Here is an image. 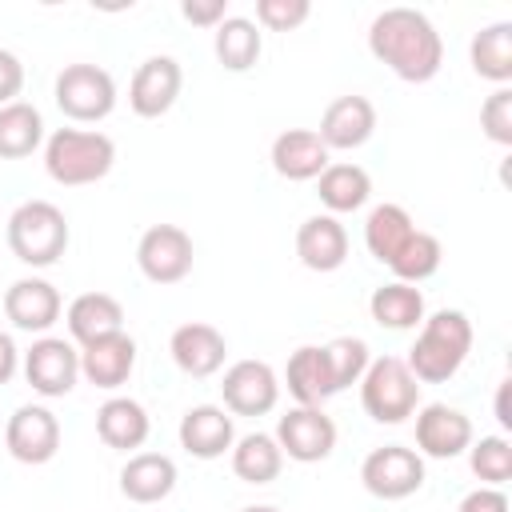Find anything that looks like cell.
<instances>
[{
    "instance_id": "30bf717a",
    "label": "cell",
    "mask_w": 512,
    "mask_h": 512,
    "mask_svg": "<svg viewBox=\"0 0 512 512\" xmlns=\"http://www.w3.org/2000/svg\"><path fill=\"white\" fill-rule=\"evenodd\" d=\"M24 380L48 400L68 396L80 380V348H72V340L64 336H40L24 352Z\"/></svg>"
},
{
    "instance_id": "7a4b0ae2",
    "label": "cell",
    "mask_w": 512,
    "mask_h": 512,
    "mask_svg": "<svg viewBox=\"0 0 512 512\" xmlns=\"http://www.w3.org/2000/svg\"><path fill=\"white\" fill-rule=\"evenodd\" d=\"M472 352V320L460 308H440L424 316L416 344L408 348L404 364L420 384H444L460 372Z\"/></svg>"
},
{
    "instance_id": "5bb4252c",
    "label": "cell",
    "mask_w": 512,
    "mask_h": 512,
    "mask_svg": "<svg viewBox=\"0 0 512 512\" xmlns=\"http://www.w3.org/2000/svg\"><path fill=\"white\" fill-rule=\"evenodd\" d=\"M372 132H376V108H372L368 96H356V92L336 96L324 108L320 128H316V136L324 140L328 152H352V148L368 144Z\"/></svg>"
},
{
    "instance_id": "d6a6232c",
    "label": "cell",
    "mask_w": 512,
    "mask_h": 512,
    "mask_svg": "<svg viewBox=\"0 0 512 512\" xmlns=\"http://www.w3.org/2000/svg\"><path fill=\"white\" fill-rule=\"evenodd\" d=\"M440 260H444V248H440V240L432 236V232H412L408 236V244L396 252V260L388 264L392 272H396V280H404V284H424L428 276H436L440 272Z\"/></svg>"
},
{
    "instance_id": "d590c367",
    "label": "cell",
    "mask_w": 512,
    "mask_h": 512,
    "mask_svg": "<svg viewBox=\"0 0 512 512\" xmlns=\"http://www.w3.org/2000/svg\"><path fill=\"white\" fill-rule=\"evenodd\" d=\"M480 128L492 144H500V148L512 144V88H496L480 104Z\"/></svg>"
},
{
    "instance_id": "83f0119b",
    "label": "cell",
    "mask_w": 512,
    "mask_h": 512,
    "mask_svg": "<svg viewBox=\"0 0 512 512\" xmlns=\"http://www.w3.org/2000/svg\"><path fill=\"white\" fill-rule=\"evenodd\" d=\"M368 312L380 328H392V332H412L416 324H424V292L416 284H404V280H392V284H380L372 296H368Z\"/></svg>"
},
{
    "instance_id": "ab89813d",
    "label": "cell",
    "mask_w": 512,
    "mask_h": 512,
    "mask_svg": "<svg viewBox=\"0 0 512 512\" xmlns=\"http://www.w3.org/2000/svg\"><path fill=\"white\" fill-rule=\"evenodd\" d=\"M456 512H508V496H504L500 488L480 484V488H472V492L460 500Z\"/></svg>"
},
{
    "instance_id": "f546056e",
    "label": "cell",
    "mask_w": 512,
    "mask_h": 512,
    "mask_svg": "<svg viewBox=\"0 0 512 512\" xmlns=\"http://www.w3.org/2000/svg\"><path fill=\"white\" fill-rule=\"evenodd\" d=\"M212 52H216L220 68H228V72H248V68L260 60V52H264V36H260V28H256L252 20L228 16L224 24L212 28Z\"/></svg>"
},
{
    "instance_id": "f1b7e54d",
    "label": "cell",
    "mask_w": 512,
    "mask_h": 512,
    "mask_svg": "<svg viewBox=\"0 0 512 512\" xmlns=\"http://www.w3.org/2000/svg\"><path fill=\"white\" fill-rule=\"evenodd\" d=\"M44 144V116L28 100L0 108V160H24Z\"/></svg>"
},
{
    "instance_id": "484cf974",
    "label": "cell",
    "mask_w": 512,
    "mask_h": 512,
    "mask_svg": "<svg viewBox=\"0 0 512 512\" xmlns=\"http://www.w3.org/2000/svg\"><path fill=\"white\" fill-rule=\"evenodd\" d=\"M468 60H472V72L480 80L508 88V80H512V24L508 20L484 24L468 44Z\"/></svg>"
},
{
    "instance_id": "e575fe53",
    "label": "cell",
    "mask_w": 512,
    "mask_h": 512,
    "mask_svg": "<svg viewBox=\"0 0 512 512\" xmlns=\"http://www.w3.org/2000/svg\"><path fill=\"white\" fill-rule=\"evenodd\" d=\"M468 464L488 488H500L512 480V444L504 436H480L468 444Z\"/></svg>"
},
{
    "instance_id": "6da1fadb",
    "label": "cell",
    "mask_w": 512,
    "mask_h": 512,
    "mask_svg": "<svg viewBox=\"0 0 512 512\" xmlns=\"http://www.w3.org/2000/svg\"><path fill=\"white\" fill-rule=\"evenodd\" d=\"M368 52L388 64L404 84H428L444 64L436 24L416 8H384L368 24Z\"/></svg>"
},
{
    "instance_id": "9c48e42d",
    "label": "cell",
    "mask_w": 512,
    "mask_h": 512,
    "mask_svg": "<svg viewBox=\"0 0 512 512\" xmlns=\"http://www.w3.org/2000/svg\"><path fill=\"white\" fill-rule=\"evenodd\" d=\"M196 248L180 224H152L136 244V264L152 284H180L192 272Z\"/></svg>"
},
{
    "instance_id": "9a60e30c",
    "label": "cell",
    "mask_w": 512,
    "mask_h": 512,
    "mask_svg": "<svg viewBox=\"0 0 512 512\" xmlns=\"http://www.w3.org/2000/svg\"><path fill=\"white\" fill-rule=\"evenodd\" d=\"M168 352H172V364L192 376V380H208L224 368V356H228V340L220 328L204 324V320H192V324H180L168 340Z\"/></svg>"
},
{
    "instance_id": "1f68e13d",
    "label": "cell",
    "mask_w": 512,
    "mask_h": 512,
    "mask_svg": "<svg viewBox=\"0 0 512 512\" xmlns=\"http://www.w3.org/2000/svg\"><path fill=\"white\" fill-rule=\"evenodd\" d=\"M284 468V452L272 432H248L232 444V472L244 484H272Z\"/></svg>"
},
{
    "instance_id": "d4e9b609",
    "label": "cell",
    "mask_w": 512,
    "mask_h": 512,
    "mask_svg": "<svg viewBox=\"0 0 512 512\" xmlns=\"http://www.w3.org/2000/svg\"><path fill=\"white\" fill-rule=\"evenodd\" d=\"M284 384H288V392L296 396V404H312V408H320L328 396H336L324 344H300V348L288 356Z\"/></svg>"
},
{
    "instance_id": "4316f807",
    "label": "cell",
    "mask_w": 512,
    "mask_h": 512,
    "mask_svg": "<svg viewBox=\"0 0 512 512\" xmlns=\"http://www.w3.org/2000/svg\"><path fill=\"white\" fill-rule=\"evenodd\" d=\"M316 196H320V204L328 208V216L356 212V208H364L368 196H372V176H368L360 164H328V168L316 176Z\"/></svg>"
},
{
    "instance_id": "44dd1931",
    "label": "cell",
    "mask_w": 512,
    "mask_h": 512,
    "mask_svg": "<svg viewBox=\"0 0 512 512\" xmlns=\"http://www.w3.org/2000/svg\"><path fill=\"white\" fill-rule=\"evenodd\" d=\"M296 256L312 272H336V268H344V260H348V228L336 216H328V212L308 216L296 228Z\"/></svg>"
},
{
    "instance_id": "b9f144b4",
    "label": "cell",
    "mask_w": 512,
    "mask_h": 512,
    "mask_svg": "<svg viewBox=\"0 0 512 512\" xmlns=\"http://www.w3.org/2000/svg\"><path fill=\"white\" fill-rule=\"evenodd\" d=\"M508 392H512V380H500V388H496V420H500V428H512V408H508Z\"/></svg>"
},
{
    "instance_id": "4fadbf2b",
    "label": "cell",
    "mask_w": 512,
    "mask_h": 512,
    "mask_svg": "<svg viewBox=\"0 0 512 512\" xmlns=\"http://www.w3.org/2000/svg\"><path fill=\"white\" fill-rule=\"evenodd\" d=\"M184 88V72L172 56H148L136 72H132V84H128V108L144 120H156L164 116L176 96Z\"/></svg>"
},
{
    "instance_id": "3957f363",
    "label": "cell",
    "mask_w": 512,
    "mask_h": 512,
    "mask_svg": "<svg viewBox=\"0 0 512 512\" xmlns=\"http://www.w3.org/2000/svg\"><path fill=\"white\" fill-rule=\"evenodd\" d=\"M116 144L96 128H56L44 140V172L64 188L96 184L112 172Z\"/></svg>"
},
{
    "instance_id": "836d02e7",
    "label": "cell",
    "mask_w": 512,
    "mask_h": 512,
    "mask_svg": "<svg viewBox=\"0 0 512 512\" xmlns=\"http://www.w3.org/2000/svg\"><path fill=\"white\" fill-rule=\"evenodd\" d=\"M324 356H328V372H332V388L344 392L352 384H360V376L368 372L372 364V352L360 336H336L324 344Z\"/></svg>"
},
{
    "instance_id": "52a82bcc",
    "label": "cell",
    "mask_w": 512,
    "mask_h": 512,
    "mask_svg": "<svg viewBox=\"0 0 512 512\" xmlns=\"http://www.w3.org/2000/svg\"><path fill=\"white\" fill-rule=\"evenodd\" d=\"M360 480L376 500H408L424 488V456L404 444L372 448L360 464Z\"/></svg>"
},
{
    "instance_id": "f35d334b",
    "label": "cell",
    "mask_w": 512,
    "mask_h": 512,
    "mask_svg": "<svg viewBox=\"0 0 512 512\" xmlns=\"http://www.w3.org/2000/svg\"><path fill=\"white\" fill-rule=\"evenodd\" d=\"M20 88H24V64L16 52L0 48V108L12 104L20 96Z\"/></svg>"
},
{
    "instance_id": "5b68a950",
    "label": "cell",
    "mask_w": 512,
    "mask_h": 512,
    "mask_svg": "<svg viewBox=\"0 0 512 512\" xmlns=\"http://www.w3.org/2000/svg\"><path fill=\"white\" fill-rule=\"evenodd\" d=\"M360 404L376 424H404L420 408V380L408 372L404 356H380L360 376Z\"/></svg>"
},
{
    "instance_id": "ac0fdd59",
    "label": "cell",
    "mask_w": 512,
    "mask_h": 512,
    "mask_svg": "<svg viewBox=\"0 0 512 512\" xmlns=\"http://www.w3.org/2000/svg\"><path fill=\"white\" fill-rule=\"evenodd\" d=\"M180 448L196 460H220L236 444V424L232 412L220 404H196L180 416Z\"/></svg>"
},
{
    "instance_id": "7c38bea8",
    "label": "cell",
    "mask_w": 512,
    "mask_h": 512,
    "mask_svg": "<svg viewBox=\"0 0 512 512\" xmlns=\"http://www.w3.org/2000/svg\"><path fill=\"white\" fill-rule=\"evenodd\" d=\"M4 444L20 464H48L60 452V420L44 404H20L8 416Z\"/></svg>"
},
{
    "instance_id": "cb8c5ba5",
    "label": "cell",
    "mask_w": 512,
    "mask_h": 512,
    "mask_svg": "<svg viewBox=\"0 0 512 512\" xmlns=\"http://www.w3.org/2000/svg\"><path fill=\"white\" fill-rule=\"evenodd\" d=\"M64 320H68V332H72V340L80 348L92 344V340H104V336L124 332V308L108 292H84V296H76L68 304Z\"/></svg>"
},
{
    "instance_id": "7402d4cb",
    "label": "cell",
    "mask_w": 512,
    "mask_h": 512,
    "mask_svg": "<svg viewBox=\"0 0 512 512\" xmlns=\"http://www.w3.org/2000/svg\"><path fill=\"white\" fill-rule=\"evenodd\" d=\"M176 488V464L164 452H132L120 468V492L132 504H160Z\"/></svg>"
},
{
    "instance_id": "2e32d148",
    "label": "cell",
    "mask_w": 512,
    "mask_h": 512,
    "mask_svg": "<svg viewBox=\"0 0 512 512\" xmlns=\"http://www.w3.org/2000/svg\"><path fill=\"white\" fill-rule=\"evenodd\" d=\"M472 444V420L452 404H424L416 408V448L432 460H452L468 452Z\"/></svg>"
},
{
    "instance_id": "603a6c76",
    "label": "cell",
    "mask_w": 512,
    "mask_h": 512,
    "mask_svg": "<svg viewBox=\"0 0 512 512\" xmlns=\"http://www.w3.org/2000/svg\"><path fill=\"white\" fill-rule=\"evenodd\" d=\"M148 432H152V420H148L144 404L132 396H112L96 408V436L116 452L140 448L148 440Z\"/></svg>"
},
{
    "instance_id": "277c9868",
    "label": "cell",
    "mask_w": 512,
    "mask_h": 512,
    "mask_svg": "<svg viewBox=\"0 0 512 512\" xmlns=\"http://www.w3.org/2000/svg\"><path fill=\"white\" fill-rule=\"evenodd\" d=\"M8 248L28 268H52L68 248V220L52 200H24L8 216Z\"/></svg>"
},
{
    "instance_id": "7bdbcfd3",
    "label": "cell",
    "mask_w": 512,
    "mask_h": 512,
    "mask_svg": "<svg viewBox=\"0 0 512 512\" xmlns=\"http://www.w3.org/2000/svg\"><path fill=\"white\" fill-rule=\"evenodd\" d=\"M240 512H280V508H272V504H248V508H240Z\"/></svg>"
},
{
    "instance_id": "4dcf8cb0",
    "label": "cell",
    "mask_w": 512,
    "mask_h": 512,
    "mask_svg": "<svg viewBox=\"0 0 512 512\" xmlns=\"http://www.w3.org/2000/svg\"><path fill=\"white\" fill-rule=\"evenodd\" d=\"M412 232H416V224H412L408 208H400V204H376L368 212V220H364V248L372 252V260L392 264L396 252L408 244Z\"/></svg>"
},
{
    "instance_id": "e0dca14e",
    "label": "cell",
    "mask_w": 512,
    "mask_h": 512,
    "mask_svg": "<svg viewBox=\"0 0 512 512\" xmlns=\"http://www.w3.org/2000/svg\"><path fill=\"white\" fill-rule=\"evenodd\" d=\"M60 308H64V300H60L56 284H48L44 276H20L4 292V316L20 332H48L60 320Z\"/></svg>"
},
{
    "instance_id": "d6986e66",
    "label": "cell",
    "mask_w": 512,
    "mask_h": 512,
    "mask_svg": "<svg viewBox=\"0 0 512 512\" xmlns=\"http://www.w3.org/2000/svg\"><path fill=\"white\" fill-rule=\"evenodd\" d=\"M136 368V340L128 332H116V336H104V340H92L80 348V376L92 384V388H120L128 384Z\"/></svg>"
},
{
    "instance_id": "8992f818",
    "label": "cell",
    "mask_w": 512,
    "mask_h": 512,
    "mask_svg": "<svg viewBox=\"0 0 512 512\" xmlns=\"http://www.w3.org/2000/svg\"><path fill=\"white\" fill-rule=\"evenodd\" d=\"M56 108L76 124H96L116 108V80L100 64H68L52 84Z\"/></svg>"
},
{
    "instance_id": "ffe728a7",
    "label": "cell",
    "mask_w": 512,
    "mask_h": 512,
    "mask_svg": "<svg viewBox=\"0 0 512 512\" xmlns=\"http://www.w3.org/2000/svg\"><path fill=\"white\" fill-rule=\"evenodd\" d=\"M276 176L300 184V180H316L332 160H328V148L324 140L316 136V128H288L272 140V152H268Z\"/></svg>"
},
{
    "instance_id": "60d3db41",
    "label": "cell",
    "mask_w": 512,
    "mask_h": 512,
    "mask_svg": "<svg viewBox=\"0 0 512 512\" xmlns=\"http://www.w3.org/2000/svg\"><path fill=\"white\" fill-rule=\"evenodd\" d=\"M16 368H20V348L8 332H0V384H8L16 376Z\"/></svg>"
},
{
    "instance_id": "8d00e7d4",
    "label": "cell",
    "mask_w": 512,
    "mask_h": 512,
    "mask_svg": "<svg viewBox=\"0 0 512 512\" xmlns=\"http://www.w3.org/2000/svg\"><path fill=\"white\" fill-rule=\"evenodd\" d=\"M308 16H312V4H308V0H260V4H256V20H260L268 32H292V28H300Z\"/></svg>"
},
{
    "instance_id": "ba28073f",
    "label": "cell",
    "mask_w": 512,
    "mask_h": 512,
    "mask_svg": "<svg viewBox=\"0 0 512 512\" xmlns=\"http://www.w3.org/2000/svg\"><path fill=\"white\" fill-rule=\"evenodd\" d=\"M276 444L288 460L296 464H316V460H328L332 448H336V424L324 408H312V404H296L288 408L280 420H276Z\"/></svg>"
},
{
    "instance_id": "74e56055",
    "label": "cell",
    "mask_w": 512,
    "mask_h": 512,
    "mask_svg": "<svg viewBox=\"0 0 512 512\" xmlns=\"http://www.w3.org/2000/svg\"><path fill=\"white\" fill-rule=\"evenodd\" d=\"M180 16L196 28H216V24L228 20V0H184Z\"/></svg>"
},
{
    "instance_id": "8fae6325",
    "label": "cell",
    "mask_w": 512,
    "mask_h": 512,
    "mask_svg": "<svg viewBox=\"0 0 512 512\" xmlns=\"http://www.w3.org/2000/svg\"><path fill=\"white\" fill-rule=\"evenodd\" d=\"M220 396L232 416H268L280 400V376L264 360H236L224 372Z\"/></svg>"
}]
</instances>
